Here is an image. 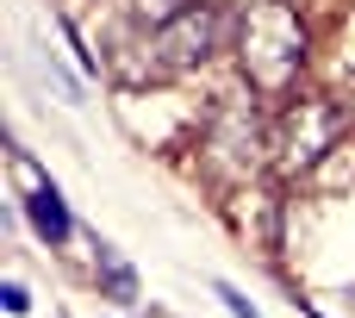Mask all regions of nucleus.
Segmentation results:
<instances>
[{
    "mask_svg": "<svg viewBox=\"0 0 355 318\" xmlns=\"http://www.w3.org/2000/svg\"><path fill=\"white\" fill-rule=\"evenodd\" d=\"M144 318H168V312H144Z\"/></svg>",
    "mask_w": 355,
    "mask_h": 318,
    "instance_id": "nucleus-10",
    "label": "nucleus"
},
{
    "mask_svg": "<svg viewBox=\"0 0 355 318\" xmlns=\"http://www.w3.org/2000/svg\"><path fill=\"white\" fill-rule=\"evenodd\" d=\"M231 56H237L250 94L287 100L300 87V75H306V19L293 12V0H256V6H243Z\"/></svg>",
    "mask_w": 355,
    "mask_h": 318,
    "instance_id": "nucleus-2",
    "label": "nucleus"
},
{
    "mask_svg": "<svg viewBox=\"0 0 355 318\" xmlns=\"http://www.w3.org/2000/svg\"><path fill=\"white\" fill-rule=\"evenodd\" d=\"M6 312H12V318H25V312H31V306H25V287H19V281H6Z\"/></svg>",
    "mask_w": 355,
    "mask_h": 318,
    "instance_id": "nucleus-8",
    "label": "nucleus"
},
{
    "mask_svg": "<svg viewBox=\"0 0 355 318\" xmlns=\"http://www.w3.org/2000/svg\"><path fill=\"white\" fill-rule=\"evenodd\" d=\"M349 131V106L343 100H324V94H287L281 119H275V175L287 181H306L324 169V156H337Z\"/></svg>",
    "mask_w": 355,
    "mask_h": 318,
    "instance_id": "nucleus-3",
    "label": "nucleus"
},
{
    "mask_svg": "<svg viewBox=\"0 0 355 318\" xmlns=\"http://www.w3.org/2000/svg\"><path fill=\"white\" fill-rule=\"evenodd\" d=\"M343 94H349V119H355V69L343 75Z\"/></svg>",
    "mask_w": 355,
    "mask_h": 318,
    "instance_id": "nucleus-9",
    "label": "nucleus"
},
{
    "mask_svg": "<svg viewBox=\"0 0 355 318\" xmlns=\"http://www.w3.org/2000/svg\"><path fill=\"white\" fill-rule=\"evenodd\" d=\"M237 25H243V6H231V0H193L168 25H156V31L137 37V56H144L137 81H181V75L212 69L218 56L237 50Z\"/></svg>",
    "mask_w": 355,
    "mask_h": 318,
    "instance_id": "nucleus-1",
    "label": "nucleus"
},
{
    "mask_svg": "<svg viewBox=\"0 0 355 318\" xmlns=\"http://www.w3.org/2000/svg\"><path fill=\"white\" fill-rule=\"evenodd\" d=\"M12 175H19V187H25V219H31V231H37L44 244H62V237L75 231L62 187H56V181H44V175H37V162H31V156H19V150H12Z\"/></svg>",
    "mask_w": 355,
    "mask_h": 318,
    "instance_id": "nucleus-5",
    "label": "nucleus"
},
{
    "mask_svg": "<svg viewBox=\"0 0 355 318\" xmlns=\"http://www.w3.org/2000/svg\"><path fill=\"white\" fill-rule=\"evenodd\" d=\"M100 281H106V294H112V300H137V281H131L125 256H119V250H106V244H100Z\"/></svg>",
    "mask_w": 355,
    "mask_h": 318,
    "instance_id": "nucleus-6",
    "label": "nucleus"
},
{
    "mask_svg": "<svg viewBox=\"0 0 355 318\" xmlns=\"http://www.w3.org/2000/svg\"><path fill=\"white\" fill-rule=\"evenodd\" d=\"M193 0H131V19L144 25V31H156V25H168L175 12H187Z\"/></svg>",
    "mask_w": 355,
    "mask_h": 318,
    "instance_id": "nucleus-7",
    "label": "nucleus"
},
{
    "mask_svg": "<svg viewBox=\"0 0 355 318\" xmlns=\"http://www.w3.org/2000/svg\"><path fill=\"white\" fill-rule=\"evenodd\" d=\"M206 156H212L225 175H237V181H250V175H262V162H275V125L262 119V106H256L250 87H243L237 100H218V106H212Z\"/></svg>",
    "mask_w": 355,
    "mask_h": 318,
    "instance_id": "nucleus-4",
    "label": "nucleus"
},
{
    "mask_svg": "<svg viewBox=\"0 0 355 318\" xmlns=\"http://www.w3.org/2000/svg\"><path fill=\"white\" fill-rule=\"evenodd\" d=\"M293 6H300V0H293Z\"/></svg>",
    "mask_w": 355,
    "mask_h": 318,
    "instance_id": "nucleus-11",
    "label": "nucleus"
}]
</instances>
